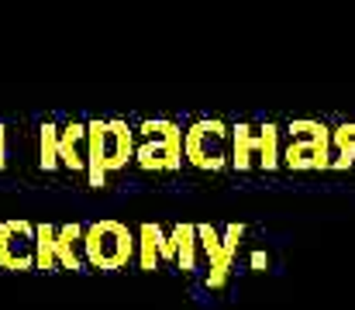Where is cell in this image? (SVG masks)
I'll list each match as a JSON object with an SVG mask.
<instances>
[{
    "mask_svg": "<svg viewBox=\"0 0 355 310\" xmlns=\"http://www.w3.org/2000/svg\"><path fill=\"white\" fill-rule=\"evenodd\" d=\"M87 248H90V259L97 266H121L131 252V238L118 224H97L87 234Z\"/></svg>",
    "mask_w": 355,
    "mask_h": 310,
    "instance_id": "cell-1",
    "label": "cell"
},
{
    "mask_svg": "<svg viewBox=\"0 0 355 310\" xmlns=\"http://www.w3.org/2000/svg\"><path fill=\"white\" fill-rule=\"evenodd\" d=\"M0 141H3V128H0Z\"/></svg>",
    "mask_w": 355,
    "mask_h": 310,
    "instance_id": "cell-2",
    "label": "cell"
}]
</instances>
